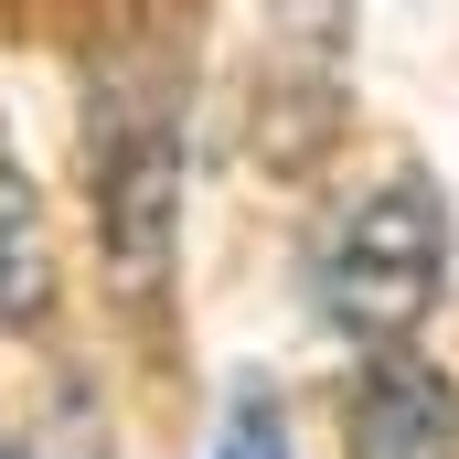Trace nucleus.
Masks as SVG:
<instances>
[{
	"instance_id": "f257e3e1",
	"label": "nucleus",
	"mask_w": 459,
	"mask_h": 459,
	"mask_svg": "<svg viewBox=\"0 0 459 459\" xmlns=\"http://www.w3.org/2000/svg\"><path fill=\"white\" fill-rule=\"evenodd\" d=\"M438 289H449V193L395 160L310 246V299H321V321L342 342L385 352V342H417V321L438 310Z\"/></svg>"
},
{
	"instance_id": "f03ea898",
	"label": "nucleus",
	"mask_w": 459,
	"mask_h": 459,
	"mask_svg": "<svg viewBox=\"0 0 459 459\" xmlns=\"http://www.w3.org/2000/svg\"><path fill=\"white\" fill-rule=\"evenodd\" d=\"M352 86V0H256V150L310 171L342 128Z\"/></svg>"
},
{
	"instance_id": "7ed1b4c3",
	"label": "nucleus",
	"mask_w": 459,
	"mask_h": 459,
	"mask_svg": "<svg viewBox=\"0 0 459 459\" xmlns=\"http://www.w3.org/2000/svg\"><path fill=\"white\" fill-rule=\"evenodd\" d=\"M86 150H97V214H108L117 289L150 310L171 278V235H182V128L160 97H128L108 128H86Z\"/></svg>"
},
{
	"instance_id": "20e7f679",
	"label": "nucleus",
	"mask_w": 459,
	"mask_h": 459,
	"mask_svg": "<svg viewBox=\"0 0 459 459\" xmlns=\"http://www.w3.org/2000/svg\"><path fill=\"white\" fill-rule=\"evenodd\" d=\"M352 459H459V385L428 352L385 342L352 385Z\"/></svg>"
},
{
	"instance_id": "39448f33",
	"label": "nucleus",
	"mask_w": 459,
	"mask_h": 459,
	"mask_svg": "<svg viewBox=\"0 0 459 459\" xmlns=\"http://www.w3.org/2000/svg\"><path fill=\"white\" fill-rule=\"evenodd\" d=\"M54 214H43V182L22 160V139L0 128V332H43L54 321Z\"/></svg>"
},
{
	"instance_id": "423d86ee",
	"label": "nucleus",
	"mask_w": 459,
	"mask_h": 459,
	"mask_svg": "<svg viewBox=\"0 0 459 459\" xmlns=\"http://www.w3.org/2000/svg\"><path fill=\"white\" fill-rule=\"evenodd\" d=\"M214 459H289V417H278V395H267V385H235V395H225Z\"/></svg>"
},
{
	"instance_id": "0eeeda50",
	"label": "nucleus",
	"mask_w": 459,
	"mask_h": 459,
	"mask_svg": "<svg viewBox=\"0 0 459 459\" xmlns=\"http://www.w3.org/2000/svg\"><path fill=\"white\" fill-rule=\"evenodd\" d=\"M0 459H22V449H11V428H0Z\"/></svg>"
}]
</instances>
